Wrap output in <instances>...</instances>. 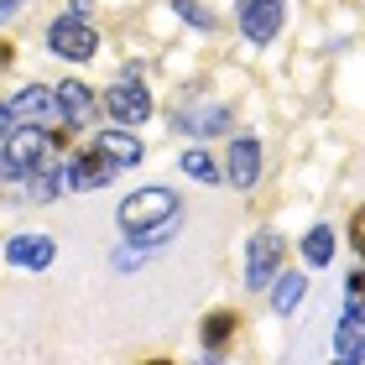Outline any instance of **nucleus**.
Wrapping results in <instances>:
<instances>
[{"label": "nucleus", "mask_w": 365, "mask_h": 365, "mask_svg": "<svg viewBox=\"0 0 365 365\" xmlns=\"http://www.w3.org/2000/svg\"><path fill=\"white\" fill-rule=\"evenodd\" d=\"M350 240H355V256L365 261V209H360L355 220H350Z\"/></svg>", "instance_id": "21"}, {"label": "nucleus", "mask_w": 365, "mask_h": 365, "mask_svg": "<svg viewBox=\"0 0 365 365\" xmlns=\"http://www.w3.org/2000/svg\"><path fill=\"white\" fill-rule=\"evenodd\" d=\"M182 173L198 178V182H220V178H225L220 168H214V157H209V152H198V146H193V152H182Z\"/></svg>", "instance_id": "17"}, {"label": "nucleus", "mask_w": 365, "mask_h": 365, "mask_svg": "<svg viewBox=\"0 0 365 365\" xmlns=\"http://www.w3.org/2000/svg\"><path fill=\"white\" fill-rule=\"evenodd\" d=\"M58 110L68 115V125H84V120H89V110H94V94L78 84V78H68V84L58 89Z\"/></svg>", "instance_id": "12"}, {"label": "nucleus", "mask_w": 365, "mask_h": 365, "mask_svg": "<svg viewBox=\"0 0 365 365\" xmlns=\"http://www.w3.org/2000/svg\"><path fill=\"white\" fill-rule=\"evenodd\" d=\"M230 329H235V313H209V324H204V344H209V350H220V344L230 339Z\"/></svg>", "instance_id": "19"}, {"label": "nucleus", "mask_w": 365, "mask_h": 365, "mask_svg": "<svg viewBox=\"0 0 365 365\" xmlns=\"http://www.w3.org/2000/svg\"><path fill=\"white\" fill-rule=\"evenodd\" d=\"M235 16H240V31L251 42H272L282 31V0H235Z\"/></svg>", "instance_id": "5"}, {"label": "nucleus", "mask_w": 365, "mask_h": 365, "mask_svg": "<svg viewBox=\"0 0 365 365\" xmlns=\"http://www.w3.org/2000/svg\"><path fill=\"white\" fill-rule=\"evenodd\" d=\"M173 6H178V16H182V21H193V26H214V16L204 11V6H198V0H173Z\"/></svg>", "instance_id": "20"}, {"label": "nucleus", "mask_w": 365, "mask_h": 365, "mask_svg": "<svg viewBox=\"0 0 365 365\" xmlns=\"http://www.w3.org/2000/svg\"><path fill=\"white\" fill-rule=\"evenodd\" d=\"M334 355L339 360H365V329H360V319H350V313H344L339 329H334Z\"/></svg>", "instance_id": "14"}, {"label": "nucleus", "mask_w": 365, "mask_h": 365, "mask_svg": "<svg viewBox=\"0 0 365 365\" xmlns=\"http://www.w3.org/2000/svg\"><path fill=\"white\" fill-rule=\"evenodd\" d=\"M53 256H58L53 235H16V240L6 245V261H11V267H26V272L53 267Z\"/></svg>", "instance_id": "10"}, {"label": "nucleus", "mask_w": 365, "mask_h": 365, "mask_svg": "<svg viewBox=\"0 0 365 365\" xmlns=\"http://www.w3.org/2000/svg\"><path fill=\"white\" fill-rule=\"evenodd\" d=\"M47 47H53L58 58H68V63H89L99 53V31L84 26L78 16H58L53 31H47Z\"/></svg>", "instance_id": "4"}, {"label": "nucleus", "mask_w": 365, "mask_h": 365, "mask_svg": "<svg viewBox=\"0 0 365 365\" xmlns=\"http://www.w3.org/2000/svg\"><path fill=\"white\" fill-rule=\"evenodd\" d=\"M182 130H193V136H214V130H230V110L225 105H198L182 115Z\"/></svg>", "instance_id": "13"}, {"label": "nucleus", "mask_w": 365, "mask_h": 365, "mask_svg": "<svg viewBox=\"0 0 365 365\" xmlns=\"http://www.w3.org/2000/svg\"><path fill=\"white\" fill-rule=\"evenodd\" d=\"M344 313L365 324V272H350V282H344Z\"/></svg>", "instance_id": "18"}, {"label": "nucleus", "mask_w": 365, "mask_h": 365, "mask_svg": "<svg viewBox=\"0 0 365 365\" xmlns=\"http://www.w3.org/2000/svg\"><path fill=\"white\" fill-rule=\"evenodd\" d=\"M6 105L21 125H53L58 120V94H47L42 84H26L16 99H6Z\"/></svg>", "instance_id": "8"}, {"label": "nucleus", "mask_w": 365, "mask_h": 365, "mask_svg": "<svg viewBox=\"0 0 365 365\" xmlns=\"http://www.w3.org/2000/svg\"><path fill=\"white\" fill-rule=\"evenodd\" d=\"M11 125H16V115H11V105H6V99H0V136H6Z\"/></svg>", "instance_id": "22"}, {"label": "nucleus", "mask_w": 365, "mask_h": 365, "mask_svg": "<svg viewBox=\"0 0 365 365\" xmlns=\"http://www.w3.org/2000/svg\"><path fill=\"white\" fill-rule=\"evenodd\" d=\"M94 152H105L115 168H136V162H141V141L130 136V130H99Z\"/></svg>", "instance_id": "11"}, {"label": "nucleus", "mask_w": 365, "mask_h": 365, "mask_svg": "<svg viewBox=\"0 0 365 365\" xmlns=\"http://www.w3.org/2000/svg\"><path fill=\"white\" fill-rule=\"evenodd\" d=\"M277 261H282V235L277 230H261L251 240V256H245V287H267L277 277Z\"/></svg>", "instance_id": "6"}, {"label": "nucleus", "mask_w": 365, "mask_h": 365, "mask_svg": "<svg viewBox=\"0 0 365 365\" xmlns=\"http://www.w3.org/2000/svg\"><path fill=\"white\" fill-rule=\"evenodd\" d=\"M225 178L235 182V188H251V182L261 178V141H256V136H235V141H230Z\"/></svg>", "instance_id": "9"}, {"label": "nucleus", "mask_w": 365, "mask_h": 365, "mask_svg": "<svg viewBox=\"0 0 365 365\" xmlns=\"http://www.w3.org/2000/svg\"><path fill=\"white\" fill-rule=\"evenodd\" d=\"M178 220V193L173 188H136L120 204V230L125 235H146V230Z\"/></svg>", "instance_id": "1"}, {"label": "nucleus", "mask_w": 365, "mask_h": 365, "mask_svg": "<svg viewBox=\"0 0 365 365\" xmlns=\"http://www.w3.org/2000/svg\"><path fill=\"white\" fill-rule=\"evenodd\" d=\"M303 256H308V267H329V261H334V230L313 225L308 240H303Z\"/></svg>", "instance_id": "15"}, {"label": "nucleus", "mask_w": 365, "mask_h": 365, "mask_svg": "<svg viewBox=\"0 0 365 365\" xmlns=\"http://www.w3.org/2000/svg\"><path fill=\"white\" fill-rule=\"evenodd\" d=\"M47 146H53L47 125H16L11 141H6V173H11V178H31V173L42 168Z\"/></svg>", "instance_id": "2"}, {"label": "nucleus", "mask_w": 365, "mask_h": 365, "mask_svg": "<svg viewBox=\"0 0 365 365\" xmlns=\"http://www.w3.org/2000/svg\"><path fill=\"white\" fill-rule=\"evenodd\" d=\"M303 292H308V277H297V272H287V277H277V292H272V303H277V313H292L297 303H303Z\"/></svg>", "instance_id": "16"}, {"label": "nucleus", "mask_w": 365, "mask_h": 365, "mask_svg": "<svg viewBox=\"0 0 365 365\" xmlns=\"http://www.w3.org/2000/svg\"><path fill=\"white\" fill-rule=\"evenodd\" d=\"M105 110H110V120H120V125H141L146 115H152V89H146L136 73H125V78L110 84Z\"/></svg>", "instance_id": "3"}, {"label": "nucleus", "mask_w": 365, "mask_h": 365, "mask_svg": "<svg viewBox=\"0 0 365 365\" xmlns=\"http://www.w3.org/2000/svg\"><path fill=\"white\" fill-rule=\"evenodd\" d=\"M63 188H105V182L120 173L105 152H89V157H73V162H63Z\"/></svg>", "instance_id": "7"}]
</instances>
